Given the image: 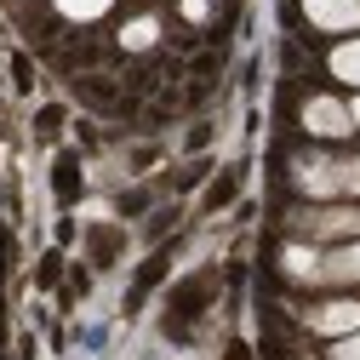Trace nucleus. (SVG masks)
I'll return each instance as SVG.
<instances>
[{"label": "nucleus", "mask_w": 360, "mask_h": 360, "mask_svg": "<svg viewBox=\"0 0 360 360\" xmlns=\"http://www.w3.org/2000/svg\"><path fill=\"white\" fill-rule=\"evenodd\" d=\"M332 75L349 80V86H360V40H343V46L332 52Z\"/></svg>", "instance_id": "0eeeda50"}, {"label": "nucleus", "mask_w": 360, "mask_h": 360, "mask_svg": "<svg viewBox=\"0 0 360 360\" xmlns=\"http://www.w3.org/2000/svg\"><path fill=\"white\" fill-rule=\"evenodd\" d=\"M212 6H217V0H184V18H189V23H206Z\"/></svg>", "instance_id": "9d476101"}, {"label": "nucleus", "mask_w": 360, "mask_h": 360, "mask_svg": "<svg viewBox=\"0 0 360 360\" xmlns=\"http://www.w3.org/2000/svg\"><path fill=\"white\" fill-rule=\"evenodd\" d=\"M297 184L309 195H343V189L360 195V160H321V155H309L297 166Z\"/></svg>", "instance_id": "f257e3e1"}, {"label": "nucleus", "mask_w": 360, "mask_h": 360, "mask_svg": "<svg viewBox=\"0 0 360 360\" xmlns=\"http://www.w3.org/2000/svg\"><path fill=\"white\" fill-rule=\"evenodd\" d=\"M332 360H360V332L338 338V343H332Z\"/></svg>", "instance_id": "1a4fd4ad"}, {"label": "nucleus", "mask_w": 360, "mask_h": 360, "mask_svg": "<svg viewBox=\"0 0 360 360\" xmlns=\"http://www.w3.org/2000/svg\"><path fill=\"white\" fill-rule=\"evenodd\" d=\"M303 126L314 131V138H343V131H354L349 103H338V98H309L303 103Z\"/></svg>", "instance_id": "f03ea898"}, {"label": "nucleus", "mask_w": 360, "mask_h": 360, "mask_svg": "<svg viewBox=\"0 0 360 360\" xmlns=\"http://www.w3.org/2000/svg\"><path fill=\"white\" fill-rule=\"evenodd\" d=\"M349 120H354V126H360V98H354V103H349Z\"/></svg>", "instance_id": "9b49d317"}, {"label": "nucleus", "mask_w": 360, "mask_h": 360, "mask_svg": "<svg viewBox=\"0 0 360 360\" xmlns=\"http://www.w3.org/2000/svg\"><path fill=\"white\" fill-rule=\"evenodd\" d=\"M314 332H326V338H349V332H360V303H349V297L321 303V309H314Z\"/></svg>", "instance_id": "20e7f679"}, {"label": "nucleus", "mask_w": 360, "mask_h": 360, "mask_svg": "<svg viewBox=\"0 0 360 360\" xmlns=\"http://www.w3.org/2000/svg\"><path fill=\"white\" fill-rule=\"evenodd\" d=\"M155 40H160V23H155V18H131V23L120 29V46H126V52H143V46H155Z\"/></svg>", "instance_id": "423d86ee"}, {"label": "nucleus", "mask_w": 360, "mask_h": 360, "mask_svg": "<svg viewBox=\"0 0 360 360\" xmlns=\"http://www.w3.org/2000/svg\"><path fill=\"white\" fill-rule=\"evenodd\" d=\"M314 275H321V281H360V240L343 246V252L314 257Z\"/></svg>", "instance_id": "39448f33"}, {"label": "nucleus", "mask_w": 360, "mask_h": 360, "mask_svg": "<svg viewBox=\"0 0 360 360\" xmlns=\"http://www.w3.org/2000/svg\"><path fill=\"white\" fill-rule=\"evenodd\" d=\"M303 12L314 29H332V34H349L360 23V0H303Z\"/></svg>", "instance_id": "7ed1b4c3"}, {"label": "nucleus", "mask_w": 360, "mask_h": 360, "mask_svg": "<svg viewBox=\"0 0 360 360\" xmlns=\"http://www.w3.org/2000/svg\"><path fill=\"white\" fill-rule=\"evenodd\" d=\"M58 12H63V18H75V23H92V18H103V12H109V0H58Z\"/></svg>", "instance_id": "6e6552de"}]
</instances>
